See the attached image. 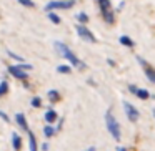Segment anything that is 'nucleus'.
<instances>
[{"label":"nucleus","instance_id":"3","mask_svg":"<svg viewBox=\"0 0 155 151\" xmlns=\"http://www.w3.org/2000/svg\"><path fill=\"white\" fill-rule=\"evenodd\" d=\"M98 8H100V15L105 20V24L114 25L115 24V14H114V10H112L110 0H98Z\"/></svg>","mask_w":155,"mask_h":151},{"label":"nucleus","instance_id":"5","mask_svg":"<svg viewBox=\"0 0 155 151\" xmlns=\"http://www.w3.org/2000/svg\"><path fill=\"white\" fill-rule=\"evenodd\" d=\"M75 30H77L78 37H80V38H84L85 42H90V43H95V42H97L95 35L92 33V32L88 30V28L85 27V25H77V27H75Z\"/></svg>","mask_w":155,"mask_h":151},{"label":"nucleus","instance_id":"13","mask_svg":"<svg viewBox=\"0 0 155 151\" xmlns=\"http://www.w3.org/2000/svg\"><path fill=\"white\" fill-rule=\"evenodd\" d=\"M12 143H14V149L15 151H20L22 149V138L18 136L17 133H14V136H12Z\"/></svg>","mask_w":155,"mask_h":151},{"label":"nucleus","instance_id":"24","mask_svg":"<svg viewBox=\"0 0 155 151\" xmlns=\"http://www.w3.org/2000/svg\"><path fill=\"white\" fill-rule=\"evenodd\" d=\"M8 55H10L12 58H15V60H18V61H22V57H18V55H15V53H12V52H8Z\"/></svg>","mask_w":155,"mask_h":151},{"label":"nucleus","instance_id":"23","mask_svg":"<svg viewBox=\"0 0 155 151\" xmlns=\"http://www.w3.org/2000/svg\"><path fill=\"white\" fill-rule=\"evenodd\" d=\"M18 68H22V70H32V65H27V63H22V65H18Z\"/></svg>","mask_w":155,"mask_h":151},{"label":"nucleus","instance_id":"16","mask_svg":"<svg viewBox=\"0 0 155 151\" xmlns=\"http://www.w3.org/2000/svg\"><path fill=\"white\" fill-rule=\"evenodd\" d=\"M77 20H78V25H85L88 22V15L85 12H80V14H77Z\"/></svg>","mask_w":155,"mask_h":151},{"label":"nucleus","instance_id":"11","mask_svg":"<svg viewBox=\"0 0 155 151\" xmlns=\"http://www.w3.org/2000/svg\"><path fill=\"white\" fill-rule=\"evenodd\" d=\"M118 42H120L122 45H124V47H128V48H134V40H132L130 37H127V35H122L120 38H118Z\"/></svg>","mask_w":155,"mask_h":151},{"label":"nucleus","instance_id":"19","mask_svg":"<svg viewBox=\"0 0 155 151\" xmlns=\"http://www.w3.org/2000/svg\"><path fill=\"white\" fill-rule=\"evenodd\" d=\"M44 134H45L47 138H52V136L55 134V128H52V126H45V128H44Z\"/></svg>","mask_w":155,"mask_h":151},{"label":"nucleus","instance_id":"8","mask_svg":"<svg viewBox=\"0 0 155 151\" xmlns=\"http://www.w3.org/2000/svg\"><path fill=\"white\" fill-rule=\"evenodd\" d=\"M128 90H130L137 98H140V100H148V98L152 96L148 90H143V88H137L135 85H128Z\"/></svg>","mask_w":155,"mask_h":151},{"label":"nucleus","instance_id":"20","mask_svg":"<svg viewBox=\"0 0 155 151\" xmlns=\"http://www.w3.org/2000/svg\"><path fill=\"white\" fill-rule=\"evenodd\" d=\"M7 91H8V85H7V81H2V83H0V96L7 95Z\"/></svg>","mask_w":155,"mask_h":151},{"label":"nucleus","instance_id":"28","mask_svg":"<svg viewBox=\"0 0 155 151\" xmlns=\"http://www.w3.org/2000/svg\"><path fill=\"white\" fill-rule=\"evenodd\" d=\"M153 116H155V108H153Z\"/></svg>","mask_w":155,"mask_h":151},{"label":"nucleus","instance_id":"14","mask_svg":"<svg viewBox=\"0 0 155 151\" xmlns=\"http://www.w3.org/2000/svg\"><path fill=\"white\" fill-rule=\"evenodd\" d=\"M28 146H30V151H37V138L32 131L28 133Z\"/></svg>","mask_w":155,"mask_h":151},{"label":"nucleus","instance_id":"22","mask_svg":"<svg viewBox=\"0 0 155 151\" xmlns=\"http://www.w3.org/2000/svg\"><path fill=\"white\" fill-rule=\"evenodd\" d=\"M18 4L24 5V7H28V8H30V7H35V4L32 2V0H18Z\"/></svg>","mask_w":155,"mask_h":151},{"label":"nucleus","instance_id":"10","mask_svg":"<svg viewBox=\"0 0 155 151\" xmlns=\"http://www.w3.org/2000/svg\"><path fill=\"white\" fill-rule=\"evenodd\" d=\"M15 120H17V124L22 128V130L28 131V124H27V120H25V115L24 113H17V115H15Z\"/></svg>","mask_w":155,"mask_h":151},{"label":"nucleus","instance_id":"12","mask_svg":"<svg viewBox=\"0 0 155 151\" xmlns=\"http://www.w3.org/2000/svg\"><path fill=\"white\" fill-rule=\"evenodd\" d=\"M45 121H47V123H54V121H57L58 120V115L57 113H55V111L54 110H48L47 111V113H45Z\"/></svg>","mask_w":155,"mask_h":151},{"label":"nucleus","instance_id":"1","mask_svg":"<svg viewBox=\"0 0 155 151\" xmlns=\"http://www.w3.org/2000/svg\"><path fill=\"white\" fill-rule=\"evenodd\" d=\"M55 50L58 52V55H62L64 58H67V60L70 61L72 65H74V67L80 68V70H84V68H85V63H84L82 60H78L77 55H75L65 43H62V42H55Z\"/></svg>","mask_w":155,"mask_h":151},{"label":"nucleus","instance_id":"7","mask_svg":"<svg viewBox=\"0 0 155 151\" xmlns=\"http://www.w3.org/2000/svg\"><path fill=\"white\" fill-rule=\"evenodd\" d=\"M8 73H10L12 77H15L17 80H22V81L28 80V75L25 73L22 68H18V65H12V67H8Z\"/></svg>","mask_w":155,"mask_h":151},{"label":"nucleus","instance_id":"15","mask_svg":"<svg viewBox=\"0 0 155 151\" xmlns=\"http://www.w3.org/2000/svg\"><path fill=\"white\" fill-rule=\"evenodd\" d=\"M48 100L52 101V103H57L58 100H60V95H58L57 90H50L48 91Z\"/></svg>","mask_w":155,"mask_h":151},{"label":"nucleus","instance_id":"2","mask_svg":"<svg viewBox=\"0 0 155 151\" xmlns=\"http://www.w3.org/2000/svg\"><path fill=\"white\" fill-rule=\"evenodd\" d=\"M105 124H107V130H108V133L112 134V138H114V140H117V141H120V138H122L120 126H118V121L115 120V116L112 115L110 110L105 113Z\"/></svg>","mask_w":155,"mask_h":151},{"label":"nucleus","instance_id":"6","mask_svg":"<svg viewBox=\"0 0 155 151\" xmlns=\"http://www.w3.org/2000/svg\"><path fill=\"white\" fill-rule=\"evenodd\" d=\"M124 110H125V115H127V118L130 121H137L138 118H140V113H138V110L134 106L132 103H128V101H124Z\"/></svg>","mask_w":155,"mask_h":151},{"label":"nucleus","instance_id":"27","mask_svg":"<svg viewBox=\"0 0 155 151\" xmlns=\"http://www.w3.org/2000/svg\"><path fill=\"white\" fill-rule=\"evenodd\" d=\"M117 151H127V149H125V148H122V146H120V148H118Z\"/></svg>","mask_w":155,"mask_h":151},{"label":"nucleus","instance_id":"4","mask_svg":"<svg viewBox=\"0 0 155 151\" xmlns=\"http://www.w3.org/2000/svg\"><path fill=\"white\" fill-rule=\"evenodd\" d=\"M75 5V0H54V2H48L45 5V10L47 12H54V10H68Z\"/></svg>","mask_w":155,"mask_h":151},{"label":"nucleus","instance_id":"21","mask_svg":"<svg viewBox=\"0 0 155 151\" xmlns=\"http://www.w3.org/2000/svg\"><path fill=\"white\" fill-rule=\"evenodd\" d=\"M32 106H34V108H40L42 106V98L40 96L32 98Z\"/></svg>","mask_w":155,"mask_h":151},{"label":"nucleus","instance_id":"25","mask_svg":"<svg viewBox=\"0 0 155 151\" xmlns=\"http://www.w3.org/2000/svg\"><path fill=\"white\" fill-rule=\"evenodd\" d=\"M0 116L4 118L5 121H8V116H7V115H5V113H4V111H0Z\"/></svg>","mask_w":155,"mask_h":151},{"label":"nucleus","instance_id":"17","mask_svg":"<svg viewBox=\"0 0 155 151\" xmlns=\"http://www.w3.org/2000/svg\"><path fill=\"white\" fill-rule=\"evenodd\" d=\"M48 18H50V22H52V24H55V25L60 24V17H58L55 12H48Z\"/></svg>","mask_w":155,"mask_h":151},{"label":"nucleus","instance_id":"18","mask_svg":"<svg viewBox=\"0 0 155 151\" xmlns=\"http://www.w3.org/2000/svg\"><path fill=\"white\" fill-rule=\"evenodd\" d=\"M57 71H58V73L67 75V73H70V71H72V68L68 67V65H58V67H57Z\"/></svg>","mask_w":155,"mask_h":151},{"label":"nucleus","instance_id":"9","mask_svg":"<svg viewBox=\"0 0 155 151\" xmlns=\"http://www.w3.org/2000/svg\"><path fill=\"white\" fill-rule=\"evenodd\" d=\"M137 60H138V63L142 65V68H143L145 77H147L148 80L152 81V83H155V70H153V68H152L150 65L147 63V61H143V60H142V58H137Z\"/></svg>","mask_w":155,"mask_h":151},{"label":"nucleus","instance_id":"26","mask_svg":"<svg viewBox=\"0 0 155 151\" xmlns=\"http://www.w3.org/2000/svg\"><path fill=\"white\" fill-rule=\"evenodd\" d=\"M85 151H97V149H95L94 146H90V148H88V149H85Z\"/></svg>","mask_w":155,"mask_h":151}]
</instances>
